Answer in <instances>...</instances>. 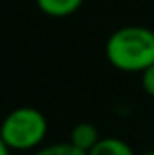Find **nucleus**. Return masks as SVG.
<instances>
[{
  "label": "nucleus",
  "instance_id": "f03ea898",
  "mask_svg": "<svg viewBox=\"0 0 154 155\" xmlns=\"http://www.w3.org/2000/svg\"><path fill=\"white\" fill-rule=\"evenodd\" d=\"M47 136V120L34 106H18L4 116L0 137L12 151H32L44 143Z\"/></svg>",
  "mask_w": 154,
  "mask_h": 155
},
{
  "label": "nucleus",
  "instance_id": "6e6552de",
  "mask_svg": "<svg viewBox=\"0 0 154 155\" xmlns=\"http://www.w3.org/2000/svg\"><path fill=\"white\" fill-rule=\"evenodd\" d=\"M0 155H12V149L4 143V140L0 137Z\"/></svg>",
  "mask_w": 154,
  "mask_h": 155
},
{
  "label": "nucleus",
  "instance_id": "423d86ee",
  "mask_svg": "<svg viewBox=\"0 0 154 155\" xmlns=\"http://www.w3.org/2000/svg\"><path fill=\"white\" fill-rule=\"evenodd\" d=\"M34 155H89V153L75 147L71 141H61V143H51V145H46V147L36 149Z\"/></svg>",
  "mask_w": 154,
  "mask_h": 155
},
{
  "label": "nucleus",
  "instance_id": "20e7f679",
  "mask_svg": "<svg viewBox=\"0 0 154 155\" xmlns=\"http://www.w3.org/2000/svg\"><path fill=\"white\" fill-rule=\"evenodd\" d=\"M85 0H36L38 8L50 18H67L75 14Z\"/></svg>",
  "mask_w": 154,
  "mask_h": 155
},
{
  "label": "nucleus",
  "instance_id": "f257e3e1",
  "mask_svg": "<svg viewBox=\"0 0 154 155\" xmlns=\"http://www.w3.org/2000/svg\"><path fill=\"white\" fill-rule=\"evenodd\" d=\"M105 57L123 73H142L154 65V30L146 26H123L109 35Z\"/></svg>",
  "mask_w": 154,
  "mask_h": 155
},
{
  "label": "nucleus",
  "instance_id": "39448f33",
  "mask_svg": "<svg viewBox=\"0 0 154 155\" xmlns=\"http://www.w3.org/2000/svg\"><path fill=\"white\" fill-rule=\"evenodd\" d=\"M89 155H136V153L124 140L109 136V137H101V140L93 145V149L89 151Z\"/></svg>",
  "mask_w": 154,
  "mask_h": 155
},
{
  "label": "nucleus",
  "instance_id": "0eeeda50",
  "mask_svg": "<svg viewBox=\"0 0 154 155\" xmlns=\"http://www.w3.org/2000/svg\"><path fill=\"white\" fill-rule=\"evenodd\" d=\"M140 84H142V91L154 98V65L140 73Z\"/></svg>",
  "mask_w": 154,
  "mask_h": 155
},
{
  "label": "nucleus",
  "instance_id": "7ed1b4c3",
  "mask_svg": "<svg viewBox=\"0 0 154 155\" xmlns=\"http://www.w3.org/2000/svg\"><path fill=\"white\" fill-rule=\"evenodd\" d=\"M101 140V134L97 130V126H93L91 122H79V124L73 126L69 134V141L75 145V147L83 149V151H91L93 145Z\"/></svg>",
  "mask_w": 154,
  "mask_h": 155
},
{
  "label": "nucleus",
  "instance_id": "1a4fd4ad",
  "mask_svg": "<svg viewBox=\"0 0 154 155\" xmlns=\"http://www.w3.org/2000/svg\"><path fill=\"white\" fill-rule=\"evenodd\" d=\"M142 155H154V151H146V153H142Z\"/></svg>",
  "mask_w": 154,
  "mask_h": 155
}]
</instances>
